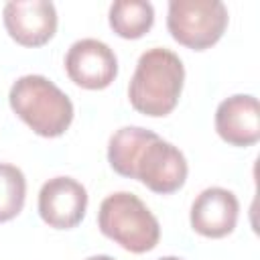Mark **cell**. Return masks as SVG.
<instances>
[{
    "instance_id": "52a82bcc",
    "label": "cell",
    "mask_w": 260,
    "mask_h": 260,
    "mask_svg": "<svg viewBox=\"0 0 260 260\" xmlns=\"http://www.w3.org/2000/svg\"><path fill=\"white\" fill-rule=\"evenodd\" d=\"M4 26L22 47H43L57 30V10L49 0H12L2 10Z\"/></svg>"
},
{
    "instance_id": "9c48e42d",
    "label": "cell",
    "mask_w": 260,
    "mask_h": 260,
    "mask_svg": "<svg viewBox=\"0 0 260 260\" xmlns=\"http://www.w3.org/2000/svg\"><path fill=\"white\" fill-rule=\"evenodd\" d=\"M240 203L230 189L207 187L191 203V228L203 238H225L238 223Z\"/></svg>"
},
{
    "instance_id": "30bf717a",
    "label": "cell",
    "mask_w": 260,
    "mask_h": 260,
    "mask_svg": "<svg viewBox=\"0 0 260 260\" xmlns=\"http://www.w3.org/2000/svg\"><path fill=\"white\" fill-rule=\"evenodd\" d=\"M215 130L232 146H252L260 140V106L250 93H236L219 102Z\"/></svg>"
},
{
    "instance_id": "8992f818",
    "label": "cell",
    "mask_w": 260,
    "mask_h": 260,
    "mask_svg": "<svg viewBox=\"0 0 260 260\" xmlns=\"http://www.w3.org/2000/svg\"><path fill=\"white\" fill-rule=\"evenodd\" d=\"M65 71L83 89H104L118 75V59L104 41L79 39L65 55Z\"/></svg>"
},
{
    "instance_id": "3957f363",
    "label": "cell",
    "mask_w": 260,
    "mask_h": 260,
    "mask_svg": "<svg viewBox=\"0 0 260 260\" xmlns=\"http://www.w3.org/2000/svg\"><path fill=\"white\" fill-rule=\"evenodd\" d=\"M100 232L132 254H144L156 248L160 225L152 211L130 191L108 195L98 211Z\"/></svg>"
},
{
    "instance_id": "4fadbf2b",
    "label": "cell",
    "mask_w": 260,
    "mask_h": 260,
    "mask_svg": "<svg viewBox=\"0 0 260 260\" xmlns=\"http://www.w3.org/2000/svg\"><path fill=\"white\" fill-rule=\"evenodd\" d=\"M24 199H26L24 173L10 162H0V223L16 217L22 211Z\"/></svg>"
},
{
    "instance_id": "9a60e30c",
    "label": "cell",
    "mask_w": 260,
    "mask_h": 260,
    "mask_svg": "<svg viewBox=\"0 0 260 260\" xmlns=\"http://www.w3.org/2000/svg\"><path fill=\"white\" fill-rule=\"evenodd\" d=\"M158 260H183V258H177V256H162V258H158Z\"/></svg>"
},
{
    "instance_id": "5b68a950",
    "label": "cell",
    "mask_w": 260,
    "mask_h": 260,
    "mask_svg": "<svg viewBox=\"0 0 260 260\" xmlns=\"http://www.w3.org/2000/svg\"><path fill=\"white\" fill-rule=\"evenodd\" d=\"M187 158L171 142L154 134L136 154L130 179L140 181L154 193L169 195L179 191L187 181Z\"/></svg>"
},
{
    "instance_id": "ba28073f",
    "label": "cell",
    "mask_w": 260,
    "mask_h": 260,
    "mask_svg": "<svg viewBox=\"0 0 260 260\" xmlns=\"http://www.w3.org/2000/svg\"><path fill=\"white\" fill-rule=\"evenodd\" d=\"M87 209L85 187L71 177H53L39 191V215L55 230H71L81 223Z\"/></svg>"
},
{
    "instance_id": "7c38bea8",
    "label": "cell",
    "mask_w": 260,
    "mask_h": 260,
    "mask_svg": "<svg viewBox=\"0 0 260 260\" xmlns=\"http://www.w3.org/2000/svg\"><path fill=\"white\" fill-rule=\"evenodd\" d=\"M152 136H154L152 130H146V128H140V126H124V128L116 130L110 136V142H108V162H110V167L118 175L130 179L136 154L140 152V148Z\"/></svg>"
},
{
    "instance_id": "6da1fadb",
    "label": "cell",
    "mask_w": 260,
    "mask_h": 260,
    "mask_svg": "<svg viewBox=\"0 0 260 260\" xmlns=\"http://www.w3.org/2000/svg\"><path fill=\"white\" fill-rule=\"evenodd\" d=\"M185 67L177 53L165 47H152L138 57L128 85L132 108L150 118L171 114L181 98Z\"/></svg>"
},
{
    "instance_id": "7a4b0ae2",
    "label": "cell",
    "mask_w": 260,
    "mask_h": 260,
    "mask_svg": "<svg viewBox=\"0 0 260 260\" xmlns=\"http://www.w3.org/2000/svg\"><path fill=\"white\" fill-rule=\"evenodd\" d=\"M12 112L39 136L57 138L73 122V104L45 75L18 77L8 93Z\"/></svg>"
},
{
    "instance_id": "8fae6325",
    "label": "cell",
    "mask_w": 260,
    "mask_h": 260,
    "mask_svg": "<svg viewBox=\"0 0 260 260\" xmlns=\"http://www.w3.org/2000/svg\"><path fill=\"white\" fill-rule=\"evenodd\" d=\"M108 20L122 39H140L154 24V8L146 0H116L110 6Z\"/></svg>"
},
{
    "instance_id": "5bb4252c",
    "label": "cell",
    "mask_w": 260,
    "mask_h": 260,
    "mask_svg": "<svg viewBox=\"0 0 260 260\" xmlns=\"http://www.w3.org/2000/svg\"><path fill=\"white\" fill-rule=\"evenodd\" d=\"M85 260H114V258L112 256H106V254H98V256H89Z\"/></svg>"
},
{
    "instance_id": "277c9868",
    "label": "cell",
    "mask_w": 260,
    "mask_h": 260,
    "mask_svg": "<svg viewBox=\"0 0 260 260\" xmlns=\"http://www.w3.org/2000/svg\"><path fill=\"white\" fill-rule=\"evenodd\" d=\"M228 18V8L221 0H171L167 28L179 45L205 51L221 39Z\"/></svg>"
}]
</instances>
